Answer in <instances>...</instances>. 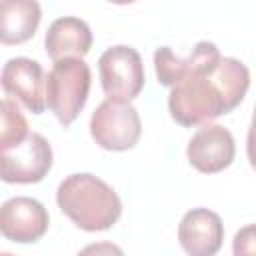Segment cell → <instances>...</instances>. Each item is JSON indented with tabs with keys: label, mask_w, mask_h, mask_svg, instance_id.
Here are the masks:
<instances>
[{
	"label": "cell",
	"mask_w": 256,
	"mask_h": 256,
	"mask_svg": "<svg viewBox=\"0 0 256 256\" xmlns=\"http://www.w3.org/2000/svg\"><path fill=\"white\" fill-rule=\"evenodd\" d=\"M154 70L162 86L170 88L168 110L174 122L192 128L232 112L250 88V70L236 58L222 56L214 42H198L186 58L160 46Z\"/></svg>",
	"instance_id": "6da1fadb"
},
{
	"label": "cell",
	"mask_w": 256,
	"mask_h": 256,
	"mask_svg": "<svg viewBox=\"0 0 256 256\" xmlns=\"http://www.w3.org/2000/svg\"><path fill=\"white\" fill-rule=\"evenodd\" d=\"M56 202L58 208L86 232L108 230L122 216V202L116 190L88 172L66 176L58 184Z\"/></svg>",
	"instance_id": "7a4b0ae2"
},
{
	"label": "cell",
	"mask_w": 256,
	"mask_h": 256,
	"mask_svg": "<svg viewBox=\"0 0 256 256\" xmlns=\"http://www.w3.org/2000/svg\"><path fill=\"white\" fill-rule=\"evenodd\" d=\"M92 84L90 66L82 58L56 60L46 76V106L66 128L82 112Z\"/></svg>",
	"instance_id": "3957f363"
},
{
	"label": "cell",
	"mask_w": 256,
	"mask_h": 256,
	"mask_svg": "<svg viewBox=\"0 0 256 256\" xmlns=\"http://www.w3.org/2000/svg\"><path fill=\"white\" fill-rule=\"evenodd\" d=\"M142 134V122L138 110L130 102H118L106 98L92 112L90 136L92 140L112 152H124L136 146Z\"/></svg>",
	"instance_id": "277c9868"
},
{
	"label": "cell",
	"mask_w": 256,
	"mask_h": 256,
	"mask_svg": "<svg viewBox=\"0 0 256 256\" xmlns=\"http://www.w3.org/2000/svg\"><path fill=\"white\" fill-rule=\"evenodd\" d=\"M98 74L106 98L118 102H132L138 98L146 82L144 64L138 50L124 44L112 46L100 56Z\"/></svg>",
	"instance_id": "5b68a950"
},
{
	"label": "cell",
	"mask_w": 256,
	"mask_h": 256,
	"mask_svg": "<svg viewBox=\"0 0 256 256\" xmlns=\"http://www.w3.org/2000/svg\"><path fill=\"white\" fill-rule=\"evenodd\" d=\"M52 168V146L38 134L28 132V136L0 152V180L8 184H36Z\"/></svg>",
	"instance_id": "8992f818"
},
{
	"label": "cell",
	"mask_w": 256,
	"mask_h": 256,
	"mask_svg": "<svg viewBox=\"0 0 256 256\" xmlns=\"http://www.w3.org/2000/svg\"><path fill=\"white\" fill-rule=\"evenodd\" d=\"M48 210L36 198L14 196L0 204V234L10 242H38L48 232Z\"/></svg>",
	"instance_id": "52a82bcc"
},
{
	"label": "cell",
	"mask_w": 256,
	"mask_h": 256,
	"mask_svg": "<svg viewBox=\"0 0 256 256\" xmlns=\"http://www.w3.org/2000/svg\"><path fill=\"white\" fill-rule=\"evenodd\" d=\"M0 86L32 114H42L46 110V74L40 62L26 56L10 58L0 72Z\"/></svg>",
	"instance_id": "ba28073f"
},
{
	"label": "cell",
	"mask_w": 256,
	"mask_h": 256,
	"mask_svg": "<svg viewBox=\"0 0 256 256\" xmlns=\"http://www.w3.org/2000/svg\"><path fill=\"white\" fill-rule=\"evenodd\" d=\"M236 154L234 136L220 124L206 122L190 138L186 156L192 168L202 174H216L226 170Z\"/></svg>",
	"instance_id": "9c48e42d"
},
{
	"label": "cell",
	"mask_w": 256,
	"mask_h": 256,
	"mask_svg": "<svg viewBox=\"0 0 256 256\" xmlns=\"http://www.w3.org/2000/svg\"><path fill=\"white\" fill-rule=\"evenodd\" d=\"M224 240L222 218L208 208L188 210L178 224V242L190 256H212Z\"/></svg>",
	"instance_id": "30bf717a"
},
{
	"label": "cell",
	"mask_w": 256,
	"mask_h": 256,
	"mask_svg": "<svg viewBox=\"0 0 256 256\" xmlns=\"http://www.w3.org/2000/svg\"><path fill=\"white\" fill-rule=\"evenodd\" d=\"M44 48L54 62L62 58H84L92 48L90 26L76 16H62L48 26Z\"/></svg>",
	"instance_id": "8fae6325"
},
{
	"label": "cell",
	"mask_w": 256,
	"mask_h": 256,
	"mask_svg": "<svg viewBox=\"0 0 256 256\" xmlns=\"http://www.w3.org/2000/svg\"><path fill=\"white\" fill-rule=\"evenodd\" d=\"M42 20L38 0H0V44L18 46L28 42Z\"/></svg>",
	"instance_id": "7c38bea8"
},
{
	"label": "cell",
	"mask_w": 256,
	"mask_h": 256,
	"mask_svg": "<svg viewBox=\"0 0 256 256\" xmlns=\"http://www.w3.org/2000/svg\"><path fill=\"white\" fill-rule=\"evenodd\" d=\"M28 132V122L16 102L0 100V152L20 144Z\"/></svg>",
	"instance_id": "4fadbf2b"
},
{
	"label": "cell",
	"mask_w": 256,
	"mask_h": 256,
	"mask_svg": "<svg viewBox=\"0 0 256 256\" xmlns=\"http://www.w3.org/2000/svg\"><path fill=\"white\" fill-rule=\"evenodd\" d=\"M108 2H112V4H132L136 0H108Z\"/></svg>",
	"instance_id": "5bb4252c"
}]
</instances>
